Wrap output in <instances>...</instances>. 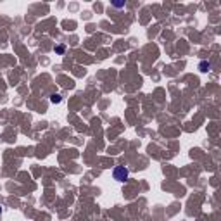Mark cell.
Segmentation results:
<instances>
[{
	"label": "cell",
	"instance_id": "cell-1",
	"mask_svg": "<svg viewBox=\"0 0 221 221\" xmlns=\"http://www.w3.org/2000/svg\"><path fill=\"white\" fill-rule=\"evenodd\" d=\"M112 176H114L116 181H119V183H124V181L128 180V176H130V171H128L124 166H116L114 171H112Z\"/></svg>",
	"mask_w": 221,
	"mask_h": 221
},
{
	"label": "cell",
	"instance_id": "cell-2",
	"mask_svg": "<svg viewBox=\"0 0 221 221\" xmlns=\"http://www.w3.org/2000/svg\"><path fill=\"white\" fill-rule=\"evenodd\" d=\"M199 69H200L202 73H207V71L211 69V62H209V61H202V62L199 64Z\"/></svg>",
	"mask_w": 221,
	"mask_h": 221
},
{
	"label": "cell",
	"instance_id": "cell-3",
	"mask_svg": "<svg viewBox=\"0 0 221 221\" xmlns=\"http://www.w3.org/2000/svg\"><path fill=\"white\" fill-rule=\"evenodd\" d=\"M50 102H52V104H59V102H61V95H57V93H54V95L50 97Z\"/></svg>",
	"mask_w": 221,
	"mask_h": 221
},
{
	"label": "cell",
	"instance_id": "cell-4",
	"mask_svg": "<svg viewBox=\"0 0 221 221\" xmlns=\"http://www.w3.org/2000/svg\"><path fill=\"white\" fill-rule=\"evenodd\" d=\"M64 50H66L64 45H57V47H55V52H57V54H64Z\"/></svg>",
	"mask_w": 221,
	"mask_h": 221
},
{
	"label": "cell",
	"instance_id": "cell-5",
	"mask_svg": "<svg viewBox=\"0 0 221 221\" xmlns=\"http://www.w3.org/2000/svg\"><path fill=\"white\" fill-rule=\"evenodd\" d=\"M116 7H124V2H114Z\"/></svg>",
	"mask_w": 221,
	"mask_h": 221
},
{
	"label": "cell",
	"instance_id": "cell-6",
	"mask_svg": "<svg viewBox=\"0 0 221 221\" xmlns=\"http://www.w3.org/2000/svg\"><path fill=\"white\" fill-rule=\"evenodd\" d=\"M0 214H2V205H0Z\"/></svg>",
	"mask_w": 221,
	"mask_h": 221
}]
</instances>
